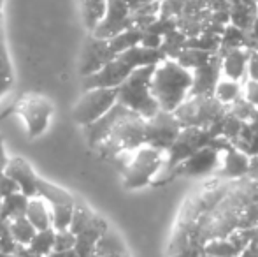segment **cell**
Here are the masks:
<instances>
[{
	"label": "cell",
	"instance_id": "cell-16",
	"mask_svg": "<svg viewBox=\"0 0 258 257\" xmlns=\"http://www.w3.org/2000/svg\"><path fill=\"white\" fill-rule=\"evenodd\" d=\"M223 78V71H221V55L214 53L213 59L206 65L195 69L194 71V85H191L190 97L197 95H214L220 79Z\"/></svg>",
	"mask_w": 258,
	"mask_h": 257
},
{
	"label": "cell",
	"instance_id": "cell-48",
	"mask_svg": "<svg viewBox=\"0 0 258 257\" xmlns=\"http://www.w3.org/2000/svg\"><path fill=\"white\" fill-rule=\"evenodd\" d=\"M201 257H213V255H207V254H202Z\"/></svg>",
	"mask_w": 258,
	"mask_h": 257
},
{
	"label": "cell",
	"instance_id": "cell-33",
	"mask_svg": "<svg viewBox=\"0 0 258 257\" xmlns=\"http://www.w3.org/2000/svg\"><path fill=\"white\" fill-rule=\"evenodd\" d=\"M93 217H95V213L86 206V202L76 199L74 215H72V222H71V227H69V229H71L74 234L83 233V231L90 226V222L93 220Z\"/></svg>",
	"mask_w": 258,
	"mask_h": 257
},
{
	"label": "cell",
	"instance_id": "cell-12",
	"mask_svg": "<svg viewBox=\"0 0 258 257\" xmlns=\"http://www.w3.org/2000/svg\"><path fill=\"white\" fill-rule=\"evenodd\" d=\"M114 57L118 55L112 53L107 39L90 34L85 46H83L81 59H79V76L86 78L90 74H95L100 69H104Z\"/></svg>",
	"mask_w": 258,
	"mask_h": 257
},
{
	"label": "cell",
	"instance_id": "cell-44",
	"mask_svg": "<svg viewBox=\"0 0 258 257\" xmlns=\"http://www.w3.org/2000/svg\"><path fill=\"white\" fill-rule=\"evenodd\" d=\"M239 257H258V250L253 245H248V247L239 254Z\"/></svg>",
	"mask_w": 258,
	"mask_h": 257
},
{
	"label": "cell",
	"instance_id": "cell-36",
	"mask_svg": "<svg viewBox=\"0 0 258 257\" xmlns=\"http://www.w3.org/2000/svg\"><path fill=\"white\" fill-rule=\"evenodd\" d=\"M76 241H78V234H74L71 229L56 231V234H54V250L53 252L74 250Z\"/></svg>",
	"mask_w": 258,
	"mask_h": 257
},
{
	"label": "cell",
	"instance_id": "cell-1",
	"mask_svg": "<svg viewBox=\"0 0 258 257\" xmlns=\"http://www.w3.org/2000/svg\"><path fill=\"white\" fill-rule=\"evenodd\" d=\"M163 59H165V55L162 53V49L144 48V46L139 44L136 48H130L126 52L119 53L118 57H114L99 72L83 78V90L99 88V86L118 88L136 69L146 67V65H156L162 62Z\"/></svg>",
	"mask_w": 258,
	"mask_h": 257
},
{
	"label": "cell",
	"instance_id": "cell-24",
	"mask_svg": "<svg viewBox=\"0 0 258 257\" xmlns=\"http://www.w3.org/2000/svg\"><path fill=\"white\" fill-rule=\"evenodd\" d=\"M95 254L97 257H119V255L126 254V248H125L123 240L119 238V234L114 233V231L109 227L102 234V238L99 240V243H97Z\"/></svg>",
	"mask_w": 258,
	"mask_h": 257
},
{
	"label": "cell",
	"instance_id": "cell-26",
	"mask_svg": "<svg viewBox=\"0 0 258 257\" xmlns=\"http://www.w3.org/2000/svg\"><path fill=\"white\" fill-rule=\"evenodd\" d=\"M107 41H109V46H111L112 53H114V55H119V53L126 52V49H130V48H136V46L141 44V41H143V28L130 27V28H126V30L119 32V34L114 35V37L107 39Z\"/></svg>",
	"mask_w": 258,
	"mask_h": 257
},
{
	"label": "cell",
	"instance_id": "cell-23",
	"mask_svg": "<svg viewBox=\"0 0 258 257\" xmlns=\"http://www.w3.org/2000/svg\"><path fill=\"white\" fill-rule=\"evenodd\" d=\"M234 146L248 153L249 157L258 153V113L249 122H244L241 130V136L234 141Z\"/></svg>",
	"mask_w": 258,
	"mask_h": 257
},
{
	"label": "cell",
	"instance_id": "cell-40",
	"mask_svg": "<svg viewBox=\"0 0 258 257\" xmlns=\"http://www.w3.org/2000/svg\"><path fill=\"white\" fill-rule=\"evenodd\" d=\"M248 79L258 81V49H249L248 60Z\"/></svg>",
	"mask_w": 258,
	"mask_h": 257
},
{
	"label": "cell",
	"instance_id": "cell-29",
	"mask_svg": "<svg viewBox=\"0 0 258 257\" xmlns=\"http://www.w3.org/2000/svg\"><path fill=\"white\" fill-rule=\"evenodd\" d=\"M9 231H11V236L14 238V241L18 245H23V247H28L30 241L34 240V236L37 234V229L27 219V215L9 220Z\"/></svg>",
	"mask_w": 258,
	"mask_h": 257
},
{
	"label": "cell",
	"instance_id": "cell-28",
	"mask_svg": "<svg viewBox=\"0 0 258 257\" xmlns=\"http://www.w3.org/2000/svg\"><path fill=\"white\" fill-rule=\"evenodd\" d=\"M242 90H244V81H234V79H228L223 76L214 90V97L225 106H230L237 99H241Z\"/></svg>",
	"mask_w": 258,
	"mask_h": 257
},
{
	"label": "cell",
	"instance_id": "cell-10",
	"mask_svg": "<svg viewBox=\"0 0 258 257\" xmlns=\"http://www.w3.org/2000/svg\"><path fill=\"white\" fill-rule=\"evenodd\" d=\"M183 125L172 111L160 110L155 117L146 120V144L165 153L179 137Z\"/></svg>",
	"mask_w": 258,
	"mask_h": 257
},
{
	"label": "cell",
	"instance_id": "cell-35",
	"mask_svg": "<svg viewBox=\"0 0 258 257\" xmlns=\"http://www.w3.org/2000/svg\"><path fill=\"white\" fill-rule=\"evenodd\" d=\"M228 111L232 115H235L237 118H241L242 122H249L258 113V108L253 106L251 102H248L244 97H241V99H237L234 104L228 106Z\"/></svg>",
	"mask_w": 258,
	"mask_h": 257
},
{
	"label": "cell",
	"instance_id": "cell-7",
	"mask_svg": "<svg viewBox=\"0 0 258 257\" xmlns=\"http://www.w3.org/2000/svg\"><path fill=\"white\" fill-rule=\"evenodd\" d=\"M116 102H118V88L99 86V88L85 90L72 110V118L78 125L86 127L102 118Z\"/></svg>",
	"mask_w": 258,
	"mask_h": 257
},
{
	"label": "cell",
	"instance_id": "cell-32",
	"mask_svg": "<svg viewBox=\"0 0 258 257\" xmlns=\"http://www.w3.org/2000/svg\"><path fill=\"white\" fill-rule=\"evenodd\" d=\"M214 53L204 52V49H197V48H186L184 52H181V55L177 57V62H179L183 67L190 69V71H195V69L202 67L213 59Z\"/></svg>",
	"mask_w": 258,
	"mask_h": 257
},
{
	"label": "cell",
	"instance_id": "cell-49",
	"mask_svg": "<svg viewBox=\"0 0 258 257\" xmlns=\"http://www.w3.org/2000/svg\"><path fill=\"white\" fill-rule=\"evenodd\" d=\"M0 95H2V93H0Z\"/></svg>",
	"mask_w": 258,
	"mask_h": 257
},
{
	"label": "cell",
	"instance_id": "cell-5",
	"mask_svg": "<svg viewBox=\"0 0 258 257\" xmlns=\"http://www.w3.org/2000/svg\"><path fill=\"white\" fill-rule=\"evenodd\" d=\"M165 164V153L148 144L137 148L130 155L128 164L123 169V187L128 190L141 189V187L153 185L156 176L160 175Z\"/></svg>",
	"mask_w": 258,
	"mask_h": 257
},
{
	"label": "cell",
	"instance_id": "cell-6",
	"mask_svg": "<svg viewBox=\"0 0 258 257\" xmlns=\"http://www.w3.org/2000/svg\"><path fill=\"white\" fill-rule=\"evenodd\" d=\"M228 113V106L221 104L214 95L188 97L174 115L184 127L211 129Z\"/></svg>",
	"mask_w": 258,
	"mask_h": 257
},
{
	"label": "cell",
	"instance_id": "cell-4",
	"mask_svg": "<svg viewBox=\"0 0 258 257\" xmlns=\"http://www.w3.org/2000/svg\"><path fill=\"white\" fill-rule=\"evenodd\" d=\"M146 144V118L137 113H130L109 134V137L95 148L105 161L112 162L118 155L136 151Z\"/></svg>",
	"mask_w": 258,
	"mask_h": 257
},
{
	"label": "cell",
	"instance_id": "cell-31",
	"mask_svg": "<svg viewBox=\"0 0 258 257\" xmlns=\"http://www.w3.org/2000/svg\"><path fill=\"white\" fill-rule=\"evenodd\" d=\"M54 234H56V229H53V227L51 229L37 231V234L30 241L28 248L42 257H49L54 250Z\"/></svg>",
	"mask_w": 258,
	"mask_h": 257
},
{
	"label": "cell",
	"instance_id": "cell-17",
	"mask_svg": "<svg viewBox=\"0 0 258 257\" xmlns=\"http://www.w3.org/2000/svg\"><path fill=\"white\" fill-rule=\"evenodd\" d=\"M4 171L11 176V178L16 182L20 192H23L28 197H35L39 189V175H35V171L32 169V166L28 164L25 159L21 157H14L9 159L6 169Z\"/></svg>",
	"mask_w": 258,
	"mask_h": 257
},
{
	"label": "cell",
	"instance_id": "cell-9",
	"mask_svg": "<svg viewBox=\"0 0 258 257\" xmlns=\"http://www.w3.org/2000/svg\"><path fill=\"white\" fill-rule=\"evenodd\" d=\"M37 195H41L42 199H46V202L51 208V217H53V229L61 231L69 229L72 222V215H74V206H76V197L71 192H67L61 187L54 185L51 182L46 180H39V189Z\"/></svg>",
	"mask_w": 258,
	"mask_h": 257
},
{
	"label": "cell",
	"instance_id": "cell-8",
	"mask_svg": "<svg viewBox=\"0 0 258 257\" xmlns=\"http://www.w3.org/2000/svg\"><path fill=\"white\" fill-rule=\"evenodd\" d=\"M230 144L227 137L220 136L207 144L197 153L190 155L186 161H183L176 169H174V176H188V178H199V176H206L211 173H216L218 166H220L221 150Z\"/></svg>",
	"mask_w": 258,
	"mask_h": 257
},
{
	"label": "cell",
	"instance_id": "cell-21",
	"mask_svg": "<svg viewBox=\"0 0 258 257\" xmlns=\"http://www.w3.org/2000/svg\"><path fill=\"white\" fill-rule=\"evenodd\" d=\"M258 16V4L244 2V0H234L230 4V23L242 30L249 32L253 21Z\"/></svg>",
	"mask_w": 258,
	"mask_h": 257
},
{
	"label": "cell",
	"instance_id": "cell-20",
	"mask_svg": "<svg viewBox=\"0 0 258 257\" xmlns=\"http://www.w3.org/2000/svg\"><path fill=\"white\" fill-rule=\"evenodd\" d=\"M46 199H42L41 195L30 197L27 206V219L34 224V227L37 231L51 229L53 227V217H51V208H48Z\"/></svg>",
	"mask_w": 258,
	"mask_h": 257
},
{
	"label": "cell",
	"instance_id": "cell-41",
	"mask_svg": "<svg viewBox=\"0 0 258 257\" xmlns=\"http://www.w3.org/2000/svg\"><path fill=\"white\" fill-rule=\"evenodd\" d=\"M248 34H249V42H251L249 49H258V16L255 18V21H253Z\"/></svg>",
	"mask_w": 258,
	"mask_h": 257
},
{
	"label": "cell",
	"instance_id": "cell-15",
	"mask_svg": "<svg viewBox=\"0 0 258 257\" xmlns=\"http://www.w3.org/2000/svg\"><path fill=\"white\" fill-rule=\"evenodd\" d=\"M130 113H132V110L125 108L123 104L116 102L102 118H99V120L93 122V124L86 125V127H85V136H86V141H88L90 146L97 148L100 143H102V141L107 139L109 134L118 127L119 122H121L125 117H128Z\"/></svg>",
	"mask_w": 258,
	"mask_h": 257
},
{
	"label": "cell",
	"instance_id": "cell-38",
	"mask_svg": "<svg viewBox=\"0 0 258 257\" xmlns=\"http://www.w3.org/2000/svg\"><path fill=\"white\" fill-rule=\"evenodd\" d=\"M14 192H20L16 182L2 169V171H0V199L7 197V195H11Z\"/></svg>",
	"mask_w": 258,
	"mask_h": 257
},
{
	"label": "cell",
	"instance_id": "cell-13",
	"mask_svg": "<svg viewBox=\"0 0 258 257\" xmlns=\"http://www.w3.org/2000/svg\"><path fill=\"white\" fill-rule=\"evenodd\" d=\"M130 27H134V21L128 0H109L104 20L92 34L102 39H111Z\"/></svg>",
	"mask_w": 258,
	"mask_h": 257
},
{
	"label": "cell",
	"instance_id": "cell-2",
	"mask_svg": "<svg viewBox=\"0 0 258 257\" xmlns=\"http://www.w3.org/2000/svg\"><path fill=\"white\" fill-rule=\"evenodd\" d=\"M191 85H194V71L183 67L177 60L163 59L160 64H156L151 79V90L160 110L174 113L190 97Z\"/></svg>",
	"mask_w": 258,
	"mask_h": 257
},
{
	"label": "cell",
	"instance_id": "cell-42",
	"mask_svg": "<svg viewBox=\"0 0 258 257\" xmlns=\"http://www.w3.org/2000/svg\"><path fill=\"white\" fill-rule=\"evenodd\" d=\"M249 178L256 180L258 178V153L249 157Z\"/></svg>",
	"mask_w": 258,
	"mask_h": 257
},
{
	"label": "cell",
	"instance_id": "cell-18",
	"mask_svg": "<svg viewBox=\"0 0 258 257\" xmlns=\"http://www.w3.org/2000/svg\"><path fill=\"white\" fill-rule=\"evenodd\" d=\"M220 53V52H218ZM221 71L223 76L234 81H246L248 79V48H235L228 52H221Z\"/></svg>",
	"mask_w": 258,
	"mask_h": 257
},
{
	"label": "cell",
	"instance_id": "cell-37",
	"mask_svg": "<svg viewBox=\"0 0 258 257\" xmlns=\"http://www.w3.org/2000/svg\"><path fill=\"white\" fill-rule=\"evenodd\" d=\"M186 0H160V16L163 18H177L183 14Z\"/></svg>",
	"mask_w": 258,
	"mask_h": 257
},
{
	"label": "cell",
	"instance_id": "cell-47",
	"mask_svg": "<svg viewBox=\"0 0 258 257\" xmlns=\"http://www.w3.org/2000/svg\"><path fill=\"white\" fill-rule=\"evenodd\" d=\"M2 4H4V0H0V14H2Z\"/></svg>",
	"mask_w": 258,
	"mask_h": 257
},
{
	"label": "cell",
	"instance_id": "cell-39",
	"mask_svg": "<svg viewBox=\"0 0 258 257\" xmlns=\"http://www.w3.org/2000/svg\"><path fill=\"white\" fill-rule=\"evenodd\" d=\"M242 97H244L248 102H251L253 106L258 108V81L246 79V81H244V90H242Z\"/></svg>",
	"mask_w": 258,
	"mask_h": 257
},
{
	"label": "cell",
	"instance_id": "cell-19",
	"mask_svg": "<svg viewBox=\"0 0 258 257\" xmlns=\"http://www.w3.org/2000/svg\"><path fill=\"white\" fill-rule=\"evenodd\" d=\"M109 229V224L105 222L100 215H95L93 220L90 222V226L86 227L83 233L78 234V241H76V248L79 257H93L95 254V248L99 240L102 238V234Z\"/></svg>",
	"mask_w": 258,
	"mask_h": 257
},
{
	"label": "cell",
	"instance_id": "cell-25",
	"mask_svg": "<svg viewBox=\"0 0 258 257\" xmlns=\"http://www.w3.org/2000/svg\"><path fill=\"white\" fill-rule=\"evenodd\" d=\"M30 197L25 195L23 192H14L7 197L0 199V213H2L4 219L9 222L13 219H18V217H23L27 213V206Z\"/></svg>",
	"mask_w": 258,
	"mask_h": 257
},
{
	"label": "cell",
	"instance_id": "cell-3",
	"mask_svg": "<svg viewBox=\"0 0 258 257\" xmlns=\"http://www.w3.org/2000/svg\"><path fill=\"white\" fill-rule=\"evenodd\" d=\"M155 67L156 65H146V67L136 69L118 86V102L146 120L155 117L160 111V106L153 95V90H151Z\"/></svg>",
	"mask_w": 258,
	"mask_h": 257
},
{
	"label": "cell",
	"instance_id": "cell-27",
	"mask_svg": "<svg viewBox=\"0 0 258 257\" xmlns=\"http://www.w3.org/2000/svg\"><path fill=\"white\" fill-rule=\"evenodd\" d=\"M251 46L249 42V34L242 28L235 27V25L228 23L225 27L223 34H221V46H220V53L221 52H228V49H235V48H248Z\"/></svg>",
	"mask_w": 258,
	"mask_h": 257
},
{
	"label": "cell",
	"instance_id": "cell-43",
	"mask_svg": "<svg viewBox=\"0 0 258 257\" xmlns=\"http://www.w3.org/2000/svg\"><path fill=\"white\" fill-rule=\"evenodd\" d=\"M7 162H9V157H7L6 148H4V141H2V137H0V171L6 169Z\"/></svg>",
	"mask_w": 258,
	"mask_h": 257
},
{
	"label": "cell",
	"instance_id": "cell-22",
	"mask_svg": "<svg viewBox=\"0 0 258 257\" xmlns=\"http://www.w3.org/2000/svg\"><path fill=\"white\" fill-rule=\"evenodd\" d=\"M109 0H81V16L86 30L92 34L104 20Z\"/></svg>",
	"mask_w": 258,
	"mask_h": 257
},
{
	"label": "cell",
	"instance_id": "cell-30",
	"mask_svg": "<svg viewBox=\"0 0 258 257\" xmlns=\"http://www.w3.org/2000/svg\"><path fill=\"white\" fill-rule=\"evenodd\" d=\"M186 44H188V35L184 34L183 30L179 28H174L172 32L163 37V42H162V53L165 55V59H174L176 60L177 57L181 55V52L186 49Z\"/></svg>",
	"mask_w": 258,
	"mask_h": 257
},
{
	"label": "cell",
	"instance_id": "cell-46",
	"mask_svg": "<svg viewBox=\"0 0 258 257\" xmlns=\"http://www.w3.org/2000/svg\"><path fill=\"white\" fill-rule=\"evenodd\" d=\"M255 201L258 202V178L255 180Z\"/></svg>",
	"mask_w": 258,
	"mask_h": 257
},
{
	"label": "cell",
	"instance_id": "cell-14",
	"mask_svg": "<svg viewBox=\"0 0 258 257\" xmlns=\"http://www.w3.org/2000/svg\"><path fill=\"white\" fill-rule=\"evenodd\" d=\"M249 175V155L239 150L234 144H228L221 150L220 166L216 169V176L227 182H237Z\"/></svg>",
	"mask_w": 258,
	"mask_h": 257
},
{
	"label": "cell",
	"instance_id": "cell-34",
	"mask_svg": "<svg viewBox=\"0 0 258 257\" xmlns=\"http://www.w3.org/2000/svg\"><path fill=\"white\" fill-rule=\"evenodd\" d=\"M242 125H244V122H242L241 118H237L235 115H232L230 111H228V113L225 115V118H223V127H221V136L227 137V139L230 141V143H234V141L237 139L239 136H241Z\"/></svg>",
	"mask_w": 258,
	"mask_h": 257
},
{
	"label": "cell",
	"instance_id": "cell-45",
	"mask_svg": "<svg viewBox=\"0 0 258 257\" xmlns=\"http://www.w3.org/2000/svg\"><path fill=\"white\" fill-rule=\"evenodd\" d=\"M49 257H79L76 250H65V252H53Z\"/></svg>",
	"mask_w": 258,
	"mask_h": 257
},
{
	"label": "cell",
	"instance_id": "cell-11",
	"mask_svg": "<svg viewBox=\"0 0 258 257\" xmlns=\"http://www.w3.org/2000/svg\"><path fill=\"white\" fill-rule=\"evenodd\" d=\"M14 111L25 120L28 136L35 139L48 129L53 115V104L42 95H25L16 102Z\"/></svg>",
	"mask_w": 258,
	"mask_h": 257
}]
</instances>
